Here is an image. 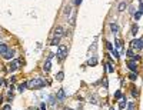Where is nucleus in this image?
Here are the masks:
<instances>
[{
	"mask_svg": "<svg viewBox=\"0 0 143 110\" xmlns=\"http://www.w3.org/2000/svg\"><path fill=\"white\" fill-rule=\"evenodd\" d=\"M44 82L40 79V77H34V79H32L30 82H29V86H30V89H42V87H44Z\"/></svg>",
	"mask_w": 143,
	"mask_h": 110,
	"instance_id": "obj_1",
	"label": "nucleus"
},
{
	"mask_svg": "<svg viewBox=\"0 0 143 110\" xmlns=\"http://www.w3.org/2000/svg\"><path fill=\"white\" fill-rule=\"evenodd\" d=\"M66 54H67V46H64V44H59V49H57L56 56H57L60 60H63V59L66 57Z\"/></svg>",
	"mask_w": 143,
	"mask_h": 110,
	"instance_id": "obj_2",
	"label": "nucleus"
},
{
	"mask_svg": "<svg viewBox=\"0 0 143 110\" xmlns=\"http://www.w3.org/2000/svg\"><path fill=\"white\" fill-rule=\"evenodd\" d=\"M132 49H135V50L143 49V39H135V40H132Z\"/></svg>",
	"mask_w": 143,
	"mask_h": 110,
	"instance_id": "obj_3",
	"label": "nucleus"
},
{
	"mask_svg": "<svg viewBox=\"0 0 143 110\" xmlns=\"http://www.w3.org/2000/svg\"><path fill=\"white\" fill-rule=\"evenodd\" d=\"M126 66H127V69H129V70H132L133 73H137V64H136V62L130 60V62H127V63H126Z\"/></svg>",
	"mask_w": 143,
	"mask_h": 110,
	"instance_id": "obj_4",
	"label": "nucleus"
},
{
	"mask_svg": "<svg viewBox=\"0 0 143 110\" xmlns=\"http://www.w3.org/2000/svg\"><path fill=\"white\" fill-rule=\"evenodd\" d=\"M56 97H57L59 102H64V100H66V93H64V90H63V89H60V90L57 91Z\"/></svg>",
	"mask_w": 143,
	"mask_h": 110,
	"instance_id": "obj_5",
	"label": "nucleus"
},
{
	"mask_svg": "<svg viewBox=\"0 0 143 110\" xmlns=\"http://www.w3.org/2000/svg\"><path fill=\"white\" fill-rule=\"evenodd\" d=\"M19 69V60H13L10 64H9V71H14Z\"/></svg>",
	"mask_w": 143,
	"mask_h": 110,
	"instance_id": "obj_6",
	"label": "nucleus"
},
{
	"mask_svg": "<svg viewBox=\"0 0 143 110\" xmlns=\"http://www.w3.org/2000/svg\"><path fill=\"white\" fill-rule=\"evenodd\" d=\"M3 57H4L6 60H12V59L14 57V51H13V50H7V51L3 54Z\"/></svg>",
	"mask_w": 143,
	"mask_h": 110,
	"instance_id": "obj_7",
	"label": "nucleus"
},
{
	"mask_svg": "<svg viewBox=\"0 0 143 110\" xmlns=\"http://www.w3.org/2000/svg\"><path fill=\"white\" fill-rule=\"evenodd\" d=\"M63 36V27L62 26H57L55 29V37H62Z\"/></svg>",
	"mask_w": 143,
	"mask_h": 110,
	"instance_id": "obj_8",
	"label": "nucleus"
},
{
	"mask_svg": "<svg viewBox=\"0 0 143 110\" xmlns=\"http://www.w3.org/2000/svg\"><path fill=\"white\" fill-rule=\"evenodd\" d=\"M50 69H52V62H50V60H46V62H44V64H43V70H44L46 73H49V71H50Z\"/></svg>",
	"mask_w": 143,
	"mask_h": 110,
	"instance_id": "obj_9",
	"label": "nucleus"
},
{
	"mask_svg": "<svg viewBox=\"0 0 143 110\" xmlns=\"http://www.w3.org/2000/svg\"><path fill=\"white\" fill-rule=\"evenodd\" d=\"M27 86H29V83H27V82H23V83H20V84H19V87H17V89H19L20 93H23V91L27 89Z\"/></svg>",
	"mask_w": 143,
	"mask_h": 110,
	"instance_id": "obj_10",
	"label": "nucleus"
},
{
	"mask_svg": "<svg viewBox=\"0 0 143 110\" xmlns=\"http://www.w3.org/2000/svg\"><path fill=\"white\" fill-rule=\"evenodd\" d=\"M110 30L113 34H116V33H119V26L116 23H110Z\"/></svg>",
	"mask_w": 143,
	"mask_h": 110,
	"instance_id": "obj_11",
	"label": "nucleus"
},
{
	"mask_svg": "<svg viewBox=\"0 0 143 110\" xmlns=\"http://www.w3.org/2000/svg\"><path fill=\"white\" fill-rule=\"evenodd\" d=\"M7 50H9V49H7V46H6V43H0V54H4Z\"/></svg>",
	"mask_w": 143,
	"mask_h": 110,
	"instance_id": "obj_12",
	"label": "nucleus"
},
{
	"mask_svg": "<svg viewBox=\"0 0 143 110\" xmlns=\"http://www.w3.org/2000/svg\"><path fill=\"white\" fill-rule=\"evenodd\" d=\"M59 43H60V37H53V40L50 42L52 46H59Z\"/></svg>",
	"mask_w": 143,
	"mask_h": 110,
	"instance_id": "obj_13",
	"label": "nucleus"
},
{
	"mask_svg": "<svg viewBox=\"0 0 143 110\" xmlns=\"http://www.w3.org/2000/svg\"><path fill=\"white\" fill-rule=\"evenodd\" d=\"M106 69H107V71H109V73H115V67H113L112 63H107L106 64Z\"/></svg>",
	"mask_w": 143,
	"mask_h": 110,
	"instance_id": "obj_14",
	"label": "nucleus"
},
{
	"mask_svg": "<svg viewBox=\"0 0 143 110\" xmlns=\"http://www.w3.org/2000/svg\"><path fill=\"white\" fill-rule=\"evenodd\" d=\"M70 13H72V6H66L64 10H63V14H64V16H69Z\"/></svg>",
	"mask_w": 143,
	"mask_h": 110,
	"instance_id": "obj_15",
	"label": "nucleus"
},
{
	"mask_svg": "<svg viewBox=\"0 0 143 110\" xmlns=\"http://www.w3.org/2000/svg\"><path fill=\"white\" fill-rule=\"evenodd\" d=\"M115 43H116V47H117V49H122V47H123V42H122L120 39H116Z\"/></svg>",
	"mask_w": 143,
	"mask_h": 110,
	"instance_id": "obj_16",
	"label": "nucleus"
},
{
	"mask_svg": "<svg viewBox=\"0 0 143 110\" xmlns=\"http://www.w3.org/2000/svg\"><path fill=\"white\" fill-rule=\"evenodd\" d=\"M63 77H64V73H63V71H59L57 75H56V79H57L59 82H62V80H63Z\"/></svg>",
	"mask_w": 143,
	"mask_h": 110,
	"instance_id": "obj_17",
	"label": "nucleus"
},
{
	"mask_svg": "<svg viewBox=\"0 0 143 110\" xmlns=\"http://www.w3.org/2000/svg\"><path fill=\"white\" fill-rule=\"evenodd\" d=\"M115 99H117V100H122V99H123V96H122V91H120V90H117L116 93H115Z\"/></svg>",
	"mask_w": 143,
	"mask_h": 110,
	"instance_id": "obj_18",
	"label": "nucleus"
},
{
	"mask_svg": "<svg viewBox=\"0 0 143 110\" xmlns=\"http://www.w3.org/2000/svg\"><path fill=\"white\" fill-rule=\"evenodd\" d=\"M89 64H90V66H96V64H97V59H96V57L93 56V57H92L90 60H89Z\"/></svg>",
	"mask_w": 143,
	"mask_h": 110,
	"instance_id": "obj_19",
	"label": "nucleus"
},
{
	"mask_svg": "<svg viewBox=\"0 0 143 110\" xmlns=\"http://www.w3.org/2000/svg\"><path fill=\"white\" fill-rule=\"evenodd\" d=\"M137 30H139V26H137V24H133V26H132V31H130V33L135 36V34L137 33Z\"/></svg>",
	"mask_w": 143,
	"mask_h": 110,
	"instance_id": "obj_20",
	"label": "nucleus"
},
{
	"mask_svg": "<svg viewBox=\"0 0 143 110\" xmlns=\"http://www.w3.org/2000/svg\"><path fill=\"white\" fill-rule=\"evenodd\" d=\"M129 79H130V80H133V82H135V80H137V73H133V71H132L130 75H129Z\"/></svg>",
	"mask_w": 143,
	"mask_h": 110,
	"instance_id": "obj_21",
	"label": "nucleus"
},
{
	"mask_svg": "<svg viewBox=\"0 0 143 110\" xmlns=\"http://www.w3.org/2000/svg\"><path fill=\"white\" fill-rule=\"evenodd\" d=\"M124 7H126V2H122V3L119 4L117 10H119V12H123V10H124Z\"/></svg>",
	"mask_w": 143,
	"mask_h": 110,
	"instance_id": "obj_22",
	"label": "nucleus"
},
{
	"mask_svg": "<svg viewBox=\"0 0 143 110\" xmlns=\"http://www.w3.org/2000/svg\"><path fill=\"white\" fill-rule=\"evenodd\" d=\"M126 56H127V57H132V59H133V57L136 56V54H133V50H132V49H129V50L126 51Z\"/></svg>",
	"mask_w": 143,
	"mask_h": 110,
	"instance_id": "obj_23",
	"label": "nucleus"
},
{
	"mask_svg": "<svg viewBox=\"0 0 143 110\" xmlns=\"http://www.w3.org/2000/svg\"><path fill=\"white\" fill-rule=\"evenodd\" d=\"M124 107H126V100L122 99V102L119 103V109H124Z\"/></svg>",
	"mask_w": 143,
	"mask_h": 110,
	"instance_id": "obj_24",
	"label": "nucleus"
},
{
	"mask_svg": "<svg viewBox=\"0 0 143 110\" xmlns=\"http://www.w3.org/2000/svg\"><path fill=\"white\" fill-rule=\"evenodd\" d=\"M55 99H56L55 94H52V96H50V104H52V106H55V104H56V100H55Z\"/></svg>",
	"mask_w": 143,
	"mask_h": 110,
	"instance_id": "obj_25",
	"label": "nucleus"
},
{
	"mask_svg": "<svg viewBox=\"0 0 143 110\" xmlns=\"http://www.w3.org/2000/svg\"><path fill=\"white\" fill-rule=\"evenodd\" d=\"M132 94H133V97H137V94H139V91L136 90V87H132Z\"/></svg>",
	"mask_w": 143,
	"mask_h": 110,
	"instance_id": "obj_26",
	"label": "nucleus"
},
{
	"mask_svg": "<svg viewBox=\"0 0 143 110\" xmlns=\"http://www.w3.org/2000/svg\"><path fill=\"white\" fill-rule=\"evenodd\" d=\"M140 16H142V12H136V13H135V20H139Z\"/></svg>",
	"mask_w": 143,
	"mask_h": 110,
	"instance_id": "obj_27",
	"label": "nucleus"
},
{
	"mask_svg": "<svg viewBox=\"0 0 143 110\" xmlns=\"http://www.w3.org/2000/svg\"><path fill=\"white\" fill-rule=\"evenodd\" d=\"M112 54L115 56V59H119V51H117V50H115V49H113V50H112Z\"/></svg>",
	"mask_w": 143,
	"mask_h": 110,
	"instance_id": "obj_28",
	"label": "nucleus"
},
{
	"mask_svg": "<svg viewBox=\"0 0 143 110\" xmlns=\"http://www.w3.org/2000/svg\"><path fill=\"white\" fill-rule=\"evenodd\" d=\"M106 46H107V49H109V50H110V51H112V50H113V44H112V43H110V42H106Z\"/></svg>",
	"mask_w": 143,
	"mask_h": 110,
	"instance_id": "obj_29",
	"label": "nucleus"
},
{
	"mask_svg": "<svg viewBox=\"0 0 143 110\" xmlns=\"http://www.w3.org/2000/svg\"><path fill=\"white\" fill-rule=\"evenodd\" d=\"M127 110H135V103L132 102V103H129V106H127Z\"/></svg>",
	"mask_w": 143,
	"mask_h": 110,
	"instance_id": "obj_30",
	"label": "nucleus"
},
{
	"mask_svg": "<svg viewBox=\"0 0 143 110\" xmlns=\"http://www.w3.org/2000/svg\"><path fill=\"white\" fill-rule=\"evenodd\" d=\"M55 54H56V53H49V57H47V60H52L53 57H55Z\"/></svg>",
	"mask_w": 143,
	"mask_h": 110,
	"instance_id": "obj_31",
	"label": "nucleus"
},
{
	"mask_svg": "<svg viewBox=\"0 0 143 110\" xmlns=\"http://www.w3.org/2000/svg\"><path fill=\"white\" fill-rule=\"evenodd\" d=\"M3 110H12V106L10 104H6V106H3Z\"/></svg>",
	"mask_w": 143,
	"mask_h": 110,
	"instance_id": "obj_32",
	"label": "nucleus"
},
{
	"mask_svg": "<svg viewBox=\"0 0 143 110\" xmlns=\"http://www.w3.org/2000/svg\"><path fill=\"white\" fill-rule=\"evenodd\" d=\"M40 110H46V104H44V103L40 104Z\"/></svg>",
	"mask_w": 143,
	"mask_h": 110,
	"instance_id": "obj_33",
	"label": "nucleus"
},
{
	"mask_svg": "<svg viewBox=\"0 0 143 110\" xmlns=\"http://www.w3.org/2000/svg\"><path fill=\"white\" fill-rule=\"evenodd\" d=\"M139 12L143 13V3H140V6H139Z\"/></svg>",
	"mask_w": 143,
	"mask_h": 110,
	"instance_id": "obj_34",
	"label": "nucleus"
},
{
	"mask_svg": "<svg viewBox=\"0 0 143 110\" xmlns=\"http://www.w3.org/2000/svg\"><path fill=\"white\" fill-rule=\"evenodd\" d=\"M80 3H82V0H75V4H76V6H79Z\"/></svg>",
	"mask_w": 143,
	"mask_h": 110,
	"instance_id": "obj_35",
	"label": "nucleus"
},
{
	"mask_svg": "<svg viewBox=\"0 0 143 110\" xmlns=\"http://www.w3.org/2000/svg\"><path fill=\"white\" fill-rule=\"evenodd\" d=\"M90 102H92V103H93V104H96V103H97V102H96V99H95V97H92V99H90Z\"/></svg>",
	"mask_w": 143,
	"mask_h": 110,
	"instance_id": "obj_36",
	"label": "nucleus"
},
{
	"mask_svg": "<svg viewBox=\"0 0 143 110\" xmlns=\"http://www.w3.org/2000/svg\"><path fill=\"white\" fill-rule=\"evenodd\" d=\"M3 103V96H0V104Z\"/></svg>",
	"mask_w": 143,
	"mask_h": 110,
	"instance_id": "obj_37",
	"label": "nucleus"
},
{
	"mask_svg": "<svg viewBox=\"0 0 143 110\" xmlns=\"http://www.w3.org/2000/svg\"><path fill=\"white\" fill-rule=\"evenodd\" d=\"M2 84H3V80H2V79H0V86H2Z\"/></svg>",
	"mask_w": 143,
	"mask_h": 110,
	"instance_id": "obj_38",
	"label": "nucleus"
},
{
	"mask_svg": "<svg viewBox=\"0 0 143 110\" xmlns=\"http://www.w3.org/2000/svg\"><path fill=\"white\" fill-rule=\"evenodd\" d=\"M66 110H73V109H66Z\"/></svg>",
	"mask_w": 143,
	"mask_h": 110,
	"instance_id": "obj_39",
	"label": "nucleus"
},
{
	"mask_svg": "<svg viewBox=\"0 0 143 110\" xmlns=\"http://www.w3.org/2000/svg\"><path fill=\"white\" fill-rule=\"evenodd\" d=\"M110 110H115V109H110Z\"/></svg>",
	"mask_w": 143,
	"mask_h": 110,
	"instance_id": "obj_40",
	"label": "nucleus"
}]
</instances>
